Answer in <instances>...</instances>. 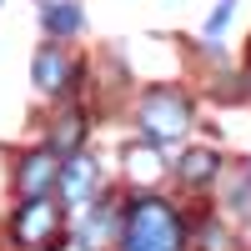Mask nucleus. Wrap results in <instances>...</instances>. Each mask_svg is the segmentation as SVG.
<instances>
[{"mask_svg":"<svg viewBox=\"0 0 251 251\" xmlns=\"http://www.w3.org/2000/svg\"><path fill=\"white\" fill-rule=\"evenodd\" d=\"M55 176H60V156L50 151H25L15 166V196L20 201H40V196H50L55 191Z\"/></svg>","mask_w":251,"mask_h":251,"instance_id":"4","label":"nucleus"},{"mask_svg":"<svg viewBox=\"0 0 251 251\" xmlns=\"http://www.w3.org/2000/svg\"><path fill=\"white\" fill-rule=\"evenodd\" d=\"M10 231H15L20 246H40L46 236L60 231V206H55L50 196H40V201H20V211H15V221H10Z\"/></svg>","mask_w":251,"mask_h":251,"instance_id":"5","label":"nucleus"},{"mask_svg":"<svg viewBox=\"0 0 251 251\" xmlns=\"http://www.w3.org/2000/svg\"><path fill=\"white\" fill-rule=\"evenodd\" d=\"M191 121H196V106H191V96L176 91V86H151L141 96V106H136V126H141V136L146 146H176L191 136Z\"/></svg>","mask_w":251,"mask_h":251,"instance_id":"2","label":"nucleus"},{"mask_svg":"<svg viewBox=\"0 0 251 251\" xmlns=\"http://www.w3.org/2000/svg\"><path fill=\"white\" fill-rule=\"evenodd\" d=\"M161 171H166V156L156 146H131L126 151V176L136 181V196H151V181H161Z\"/></svg>","mask_w":251,"mask_h":251,"instance_id":"9","label":"nucleus"},{"mask_svg":"<svg viewBox=\"0 0 251 251\" xmlns=\"http://www.w3.org/2000/svg\"><path fill=\"white\" fill-rule=\"evenodd\" d=\"M116 231H121V206L106 201V196H96L91 211H86V226H80V251H100Z\"/></svg>","mask_w":251,"mask_h":251,"instance_id":"7","label":"nucleus"},{"mask_svg":"<svg viewBox=\"0 0 251 251\" xmlns=\"http://www.w3.org/2000/svg\"><path fill=\"white\" fill-rule=\"evenodd\" d=\"M246 176H251V171H246Z\"/></svg>","mask_w":251,"mask_h":251,"instance_id":"15","label":"nucleus"},{"mask_svg":"<svg viewBox=\"0 0 251 251\" xmlns=\"http://www.w3.org/2000/svg\"><path fill=\"white\" fill-rule=\"evenodd\" d=\"M246 86H251V55H246Z\"/></svg>","mask_w":251,"mask_h":251,"instance_id":"14","label":"nucleus"},{"mask_svg":"<svg viewBox=\"0 0 251 251\" xmlns=\"http://www.w3.org/2000/svg\"><path fill=\"white\" fill-rule=\"evenodd\" d=\"M30 71H35V91H46V96H60V91H71L80 80V66H71V55L60 50L55 40L35 50V66Z\"/></svg>","mask_w":251,"mask_h":251,"instance_id":"6","label":"nucleus"},{"mask_svg":"<svg viewBox=\"0 0 251 251\" xmlns=\"http://www.w3.org/2000/svg\"><path fill=\"white\" fill-rule=\"evenodd\" d=\"M226 211L241 216V221H251V176H241V181L231 186V196H226Z\"/></svg>","mask_w":251,"mask_h":251,"instance_id":"12","label":"nucleus"},{"mask_svg":"<svg viewBox=\"0 0 251 251\" xmlns=\"http://www.w3.org/2000/svg\"><path fill=\"white\" fill-rule=\"evenodd\" d=\"M196 246H201V251H236L231 231H226L221 221H206V226H201V236H196Z\"/></svg>","mask_w":251,"mask_h":251,"instance_id":"11","label":"nucleus"},{"mask_svg":"<svg viewBox=\"0 0 251 251\" xmlns=\"http://www.w3.org/2000/svg\"><path fill=\"white\" fill-rule=\"evenodd\" d=\"M221 176V156L211 151V146H191V151L176 156V181L191 186V191H201V186H211Z\"/></svg>","mask_w":251,"mask_h":251,"instance_id":"8","label":"nucleus"},{"mask_svg":"<svg viewBox=\"0 0 251 251\" xmlns=\"http://www.w3.org/2000/svg\"><path fill=\"white\" fill-rule=\"evenodd\" d=\"M116 246L121 251H186L191 231H186V216L166 196H131L121 206Z\"/></svg>","mask_w":251,"mask_h":251,"instance_id":"1","label":"nucleus"},{"mask_svg":"<svg viewBox=\"0 0 251 251\" xmlns=\"http://www.w3.org/2000/svg\"><path fill=\"white\" fill-rule=\"evenodd\" d=\"M55 191L66 206H91L100 196V161L91 151H75L60 161V176H55Z\"/></svg>","mask_w":251,"mask_h":251,"instance_id":"3","label":"nucleus"},{"mask_svg":"<svg viewBox=\"0 0 251 251\" xmlns=\"http://www.w3.org/2000/svg\"><path fill=\"white\" fill-rule=\"evenodd\" d=\"M40 20H46V35L66 40V35H80V25H86V15H80L75 0H60V5H46L40 10Z\"/></svg>","mask_w":251,"mask_h":251,"instance_id":"10","label":"nucleus"},{"mask_svg":"<svg viewBox=\"0 0 251 251\" xmlns=\"http://www.w3.org/2000/svg\"><path fill=\"white\" fill-rule=\"evenodd\" d=\"M231 15H236V0H221L211 10V20H206V40H221V30L231 25Z\"/></svg>","mask_w":251,"mask_h":251,"instance_id":"13","label":"nucleus"}]
</instances>
